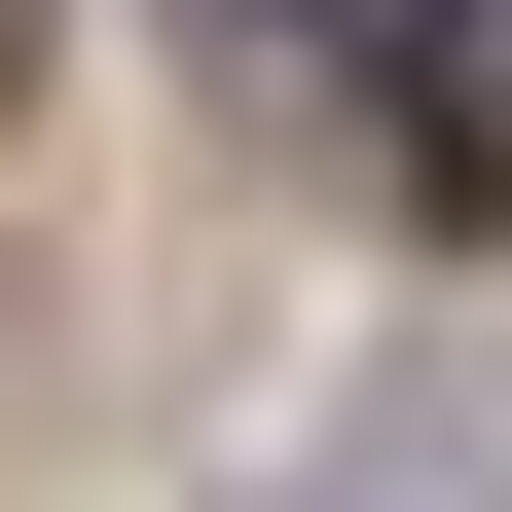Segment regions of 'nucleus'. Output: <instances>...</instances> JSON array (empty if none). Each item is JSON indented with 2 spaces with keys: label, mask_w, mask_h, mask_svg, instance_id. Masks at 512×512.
<instances>
[{
  "label": "nucleus",
  "mask_w": 512,
  "mask_h": 512,
  "mask_svg": "<svg viewBox=\"0 0 512 512\" xmlns=\"http://www.w3.org/2000/svg\"><path fill=\"white\" fill-rule=\"evenodd\" d=\"M403 183L512 220V0H403Z\"/></svg>",
  "instance_id": "obj_1"
}]
</instances>
